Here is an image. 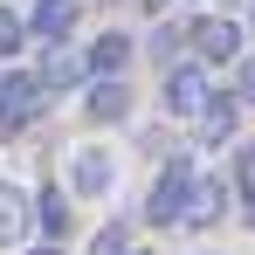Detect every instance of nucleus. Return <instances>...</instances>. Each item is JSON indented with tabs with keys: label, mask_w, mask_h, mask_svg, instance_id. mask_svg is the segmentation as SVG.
<instances>
[{
	"label": "nucleus",
	"mask_w": 255,
	"mask_h": 255,
	"mask_svg": "<svg viewBox=\"0 0 255 255\" xmlns=\"http://www.w3.org/2000/svg\"><path fill=\"white\" fill-rule=\"evenodd\" d=\"M90 76V55H69V42H55V55L42 62V83L48 90H76Z\"/></svg>",
	"instance_id": "obj_11"
},
{
	"label": "nucleus",
	"mask_w": 255,
	"mask_h": 255,
	"mask_svg": "<svg viewBox=\"0 0 255 255\" xmlns=\"http://www.w3.org/2000/svg\"><path fill=\"white\" fill-rule=\"evenodd\" d=\"M235 97L255 111V55H242V69H235Z\"/></svg>",
	"instance_id": "obj_17"
},
{
	"label": "nucleus",
	"mask_w": 255,
	"mask_h": 255,
	"mask_svg": "<svg viewBox=\"0 0 255 255\" xmlns=\"http://www.w3.org/2000/svg\"><path fill=\"white\" fill-rule=\"evenodd\" d=\"M21 42H28V21L14 7H0V55H21Z\"/></svg>",
	"instance_id": "obj_15"
},
{
	"label": "nucleus",
	"mask_w": 255,
	"mask_h": 255,
	"mask_svg": "<svg viewBox=\"0 0 255 255\" xmlns=\"http://www.w3.org/2000/svg\"><path fill=\"white\" fill-rule=\"evenodd\" d=\"M35 228V200L14 186V179H0V242H21Z\"/></svg>",
	"instance_id": "obj_7"
},
{
	"label": "nucleus",
	"mask_w": 255,
	"mask_h": 255,
	"mask_svg": "<svg viewBox=\"0 0 255 255\" xmlns=\"http://www.w3.org/2000/svg\"><path fill=\"white\" fill-rule=\"evenodd\" d=\"M125 55H131L125 35H104V42L90 48V76H125Z\"/></svg>",
	"instance_id": "obj_12"
},
{
	"label": "nucleus",
	"mask_w": 255,
	"mask_h": 255,
	"mask_svg": "<svg viewBox=\"0 0 255 255\" xmlns=\"http://www.w3.org/2000/svg\"><path fill=\"white\" fill-rule=\"evenodd\" d=\"M76 193H111V159L104 152H76Z\"/></svg>",
	"instance_id": "obj_13"
},
{
	"label": "nucleus",
	"mask_w": 255,
	"mask_h": 255,
	"mask_svg": "<svg viewBox=\"0 0 255 255\" xmlns=\"http://www.w3.org/2000/svg\"><path fill=\"white\" fill-rule=\"evenodd\" d=\"M235 111H249V104H242V97H207V111L193 118V138H200V145H228V138H235Z\"/></svg>",
	"instance_id": "obj_5"
},
{
	"label": "nucleus",
	"mask_w": 255,
	"mask_h": 255,
	"mask_svg": "<svg viewBox=\"0 0 255 255\" xmlns=\"http://www.w3.org/2000/svg\"><path fill=\"white\" fill-rule=\"evenodd\" d=\"M35 228H42V242H62L69 235V193L62 186H42L35 193Z\"/></svg>",
	"instance_id": "obj_8"
},
{
	"label": "nucleus",
	"mask_w": 255,
	"mask_h": 255,
	"mask_svg": "<svg viewBox=\"0 0 255 255\" xmlns=\"http://www.w3.org/2000/svg\"><path fill=\"white\" fill-rule=\"evenodd\" d=\"M131 255H145V249H131Z\"/></svg>",
	"instance_id": "obj_20"
},
{
	"label": "nucleus",
	"mask_w": 255,
	"mask_h": 255,
	"mask_svg": "<svg viewBox=\"0 0 255 255\" xmlns=\"http://www.w3.org/2000/svg\"><path fill=\"white\" fill-rule=\"evenodd\" d=\"M207 97H214V90H207V62H200V55H193L186 69L166 76V111H172V118H200Z\"/></svg>",
	"instance_id": "obj_4"
},
{
	"label": "nucleus",
	"mask_w": 255,
	"mask_h": 255,
	"mask_svg": "<svg viewBox=\"0 0 255 255\" xmlns=\"http://www.w3.org/2000/svg\"><path fill=\"white\" fill-rule=\"evenodd\" d=\"M186 42H193V55H200V62H242V55H249L242 21H228V14H200Z\"/></svg>",
	"instance_id": "obj_3"
},
{
	"label": "nucleus",
	"mask_w": 255,
	"mask_h": 255,
	"mask_svg": "<svg viewBox=\"0 0 255 255\" xmlns=\"http://www.w3.org/2000/svg\"><path fill=\"white\" fill-rule=\"evenodd\" d=\"M221 207H228V186H221V179H193L179 228H214V221H221Z\"/></svg>",
	"instance_id": "obj_6"
},
{
	"label": "nucleus",
	"mask_w": 255,
	"mask_h": 255,
	"mask_svg": "<svg viewBox=\"0 0 255 255\" xmlns=\"http://www.w3.org/2000/svg\"><path fill=\"white\" fill-rule=\"evenodd\" d=\"M90 255H131V235H125V221H111L97 242H90Z\"/></svg>",
	"instance_id": "obj_16"
},
{
	"label": "nucleus",
	"mask_w": 255,
	"mask_h": 255,
	"mask_svg": "<svg viewBox=\"0 0 255 255\" xmlns=\"http://www.w3.org/2000/svg\"><path fill=\"white\" fill-rule=\"evenodd\" d=\"M28 28H35V35H42L48 48H55V42H69V28H76V0H42Z\"/></svg>",
	"instance_id": "obj_9"
},
{
	"label": "nucleus",
	"mask_w": 255,
	"mask_h": 255,
	"mask_svg": "<svg viewBox=\"0 0 255 255\" xmlns=\"http://www.w3.org/2000/svg\"><path fill=\"white\" fill-rule=\"evenodd\" d=\"M28 255H62V242H42V249H28Z\"/></svg>",
	"instance_id": "obj_18"
},
{
	"label": "nucleus",
	"mask_w": 255,
	"mask_h": 255,
	"mask_svg": "<svg viewBox=\"0 0 255 255\" xmlns=\"http://www.w3.org/2000/svg\"><path fill=\"white\" fill-rule=\"evenodd\" d=\"M125 111H131V90L118 83V76H97V83H90V118H97V125H118Z\"/></svg>",
	"instance_id": "obj_10"
},
{
	"label": "nucleus",
	"mask_w": 255,
	"mask_h": 255,
	"mask_svg": "<svg viewBox=\"0 0 255 255\" xmlns=\"http://www.w3.org/2000/svg\"><path fill=\"white\" fill-rule=\"evenodd\" d=\"M193 179H200V166H193V159H166V166H159V179H152V193H145V221H152V228H179Z\"/></svg>",
	"instance_id": "obj_1"
},
{
	"label": "nucleus",
	"mask_w": 255,
	"mask_h": 255,
	"mask_svg": "<svg viewBox=\"0 0 255 255\" xmlns=\"http://www.w3.org/2000/svg\"><path fill=\"white\" fill-rule=\"evenodd\" d=\"M235 186H242V221L255 228V145L235 152Z\"/></svg>",
	"instance_id": "obj_14"
},
{
	"label": "nucleus",
	"mask_w": 255,
	"mask_h": 255,
	"mask_svg": "<svg viewBox=\"0 0 255 255\" xmlns=\"http://www.w3.org/2000/svg\"><path fill=\"white\" fill-rule=\"evenodd\" d=\"M42 76H28V69H7L0 76V138H14V131H28L42 118Z\"/></svg>",
	"instance_id": "obj_2"
},
{
	"label": "nucleus",
	"mask_w": 255,
	"mask_h": 255,
	"mask_svg": "<svg viewBox=\"0 0 255 255\" xmlns=\"http://www.w3.org/2000/svg\"><path fill=\"white\" fill-rule=\"evenodd\" d=\"M249 28H255V7H249Z\"/></svg>",
	"instance_id": "obj_19"
}]
</instances>
